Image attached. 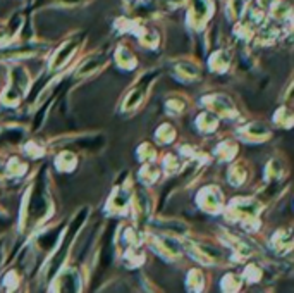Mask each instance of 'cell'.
<instances>
[{
    "label": "cell",
    "instance_id": "6da1fadb",
    "mask_svg": "<svg viewBox=\"0 0 294 293\" xmlns=\"http://www.w3.org/2000/svg\"><path fill=\"white\" fill-rule=\"evenodd\" d=\"M198 204L201 205L203 211L207 212H217L222 209V193L213 186H208L198 195Z\"/></svg>",
    "mask_w": 294,
    "mask_h": 293
},
{
    "label": "cell",
    "instance_id": "7a4b0ae2",
    "mask_svg": "<svg viewBox=\"0 0 294 293\" xmlns=\"http://www.w3.org/2000/svg\"><path fill=\"white\" fill-rule=\"evenodd\" d=\"M150 85H151V78H146V79H141V83H138L136 87H132V90L127 93V97H126L124 111H132V109L138 107L140 103L143 102Z\"/></svg>",
    "mask_w": 294,
    "mask_h": 293
},
{
    "label": "cell",
    "instance_id": "3957f363",
    "mask_svg": "<svg viewBox=\"0 0 294 293\" xmlns=\"http://www.w3.org/2000/svg\"><path fill=\"white\" fill-rule=\"evenodd\" d=\"M76 49H78V40H69V41H65V44L59 49V52H57V54L54 55L50 68H52V69L62 68V66L71 59V55H73V52H74Z\"/></svg>",
    "mask_w": 294,
    "mask_h": 293
},
{
    "label": "cell",
    "instance_id": "277c9868",
    "mask_svg": "<svg viewBox=\"0 0 294 293\" xmlns=\"http://www.w3.org/2000/svg\"><path fill=\"white\" fill-rule=\"evenodd\" d=\"M239 131L244 135V138L253 140V141L265 140L270 136V130L268 128H265L262 122H250V124H246L244 128H241Z\"/></svg>",
    "mask_w": 294,
    "mask_h": 293
},
{
    "label": "cell",
    "instance_id": "5b68a950",
    "mask_svg": "<svg viewBox=\"0 0 294 293\" xmlns=\"http://www.w3.org/2000/svg\"><path fill=\"white\" fill-rule=\"evenodd\" d=\"M205 102H210L212 111H217L224 116H234L236 114L234 106H232V102L225 95H215V97L205 98Z\"/></svg>",
    "mask_w": 294,
    "mask_h": 293
},
{
    "label": "cell",
    "instance_id": "8992f818",
    "mask_svg": "<svg viewBox=\"0 0 294 293\" xmlns=\"http://www.w3.org/2000/svg\"><path fill=\"white\" fill-rule=\"evenodd\" d=\"M131 200V192L129 190H117L116 193L112 195L110 202H108V207L116 212H122L127 207Z\"/></svg>",
    "mask_w": 294,
    "mask_h": 293
},
{
    "label": "cell",
    "instance_id": "52a82bcc",
    "mask_svg": "<svg viewBox=\"0 0 294 293\" xmlns=\"http://www.w3.org/2000/svg\"><path fill=\"white\" fill-rule=\"evenodd\" d=\"M59 281H60L59 290H64V291H74V290H79L78 273H74V271L62 273V276L59 278Z\"/></svg>",
    "mask_w": 294,
    "mask_h": 293
},
{
    "label": "cell",
    "instance_id": "ba28073f",
    "mask_svg": "<svg viewBox=\"0 0 294 293\" xmlns=\"http://www.w3.org/2000/svg\"><path fill=\"white\" fill-rule=\"evenodd\" d=\"M116 60H117V64H119L121 68H124V69H132V66L136 64L134 55H132L131 50L126 49L124 45H121L119 49H117V52H116Z\"/></svg>",
    "mask_w": 294,
    "mask_h": 293
},
{
    "label": "cell",
    "instance_id": "9c48e42d",
    "mask_svg": "<svg viewBox=\"0 0 294 293\" xmlns=\"http://www.w3.org/2000/svg\"><path fill=\"white\" fill-rule=\"evenodd\" d=\"M229 52H225V50H220V52H215V54L212 55V59H210V66H212V69H215V71H224L227 69V66H229Z\"/></svg>",
    "mask_w": 294,
    "mask_h": 293
},
{
    "label": "cell",
    "instance_id": "30bf717a",
    "mask_svg": "<svg viewBox=\"0 0 294 293\" xmlns=\"http://www.w3.org/2000/svg\"><path fill=\"white\" fill-rule=\"evenodd\" d=\"M246 179V169L244 166H241V164H234V166H231L229 169V181L232 185H241Z\"/></svg>",
    "mask_w": 294,
    "mask_h": 293
},
{
    "label": "cell",
    "instance_id": "8fae6325",
    "mask_svg": "<svg viewBox=\"0 0 294 293\" xmlns=\"http://www.w3.org/2000/svg\"><path fill=\"white\" fill-rule=\"evenodd\" d=\"M174 136H175V131L170 124H162L156 130V140H159L160 143H169V141L174 140Z\"/></svg>",
    "mask_w": 294,
    "mask_h": 293
},
{
    "label": "cell",
    "instance_id": "7c38bea8",
    "mask_svg": "<svg viewBox=\"0 0 294 293\" xmlns=\"http://www.w3.org/2000/svg\"><path fill=\"white\" fill-rule=\"evenodd\" d=\"M57 166L64 169V171H71L76 166V157L71 152H62L57 157Z\"/></svg>",
    "mask_w": 294,
    "mask_h": 293
},
{
    "label": "cell",
    "instance_id": "4fadbf2b",
    "mask_svg": "<svg viewBox=\"0 0 294 293\" xmlns=\"http://www.w3.org/2000/svg\"><path fill=\"white\" fill-rule=\"evenodd\" d=\"M215 126H217V119L212 114L205 112V114L198 116V128H200L201 131H212L215 130Z\"/></svg>",
    "mask_w": 294,
    "mask_h": 293
},
{
    "label": "cell",
    "instance_id": "5bb4252c",
    "mask_svg": "<svg viewBox=\"0 0 294 293\" xmlns=\"http://www.w3.org/2000/svg\"><path fill=\"white\" fill-rule=\"evenodd\" d=\"M100 66H102V59H97V57L89 59V60H86V62L81 66V68H79L78 76H86V74H92L98 68H100Z\"/></svg>",
    "mask_w": 294,
    "mask_h": 293
},
{
    "label": "cell",
    "instance_id": "9a60e30c",
    "mask_svg": "<svg viewBox=\"0 0 294 293\" xmlns=\"http://www.w3.org/2000/svg\"><path fill=\"white\" fill-rule=\"evenodd\" d=\"M281 174H282V166L277 162V160H272V162L267 166V176L270 179H279Z\"/></svg>",
    "mask_w": 294,
    "mask_h": 293
},
{
    "label": "cell",
    "instance_id": "2e32d148",
    "mask_svg": "<svg viewBox=\"0 0 294 293\" xmlns=\"http://www.w3.org/2000/svg\"><path fill=\"white\" fill-rule=\"evenodd\" d=\"M141 176H146V181L153 183L156 178H159V169L155 166H145L143 171H141Z\"/></svg>",
    "mask_w": 294,
    "mask_h": 293
},
{
    "label": "cell",
    "instance_id": "e0dca14e",
    "mask_svg": "<svg viewBox=\"0 0 294 293\" xmlns=\"http://www.w3.org/2000/svg\"><path fill=\"white\" fill-rule=\"evenodd\" d=\"M260 6H263V7L274 6V0H260Z\"/></svg>",
    "mask_w": 294,
    "mask_h": 293
}]
</instances>
